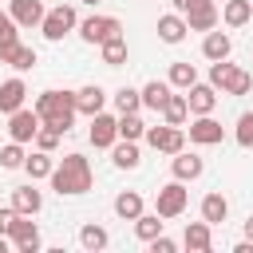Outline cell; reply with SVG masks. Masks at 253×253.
Instances as JSON below:
<instances>
[{
  "instance_id": "1",
  "label": "cell",
  "mask_w": 253,
  "mask_h": 253,
  "mask_svg": "<svg viewBox=\"0 0 253 253\" xmlns=\"http://www.w3.org/2000/svg\"><path fill=\"white\" fill-rule=\"evenodd\" d=\"M36 115H40L43 126H55L59 134H67L71 123H75V115H79L75 111V91H40Z\"/></svg>"
},
{
  "instance_id": "2",
  "label": "cell",
  "mask_w": 253,
  "mask_h": 253,
  "mask_svg": "<svg viewBox=\"0 0 253 253\" xmlns=\"http://www.w3.org/2000/svg\"><path fill=\"white\" fill-rule=\"evenodd\" d=\"M51 186L59 194H87L91 190V162L83 154H63L51 166Z\"/></svg>"
},
{
  "instance_id": "3",
  "label": "cell",
  "mask_w": 253,
  "mask_h": 253,
  "mask_svg": "<svg viewBox=\"0 0 253 253\" xmlns=\"http://www.w3.org/2000/svg\"><path fill=\"white\" fill-rule=\"evenodd\" d=\"M210 83L221 87V95H245V91L253 87V75L241 71V67H233V63H225V59H213V67H210Z\"/></svg>"
},
{
  "instance_id": "4",
  "label": "cell",
  "mask_w": 253,
  "mask_h": 253,
  "mask_svg": "<svg viewBox=\"0 0 253 253\" xmlns=\"http://www.w3.org/2000/svg\"><path fill=\"white\" fill-rule=\"evenodd\" d=\"M186 186H182V178H174V182H166L162 190H158V198H154V213L158 217H178L182 210H186Z\"/></svg>"
},
{
  "instance_id": "5",
  "label": "cell",
  "mask_w": 253,
  "mask_h": 253,
  "mask_svg": "<svg viewBox=\"0 0 253 253\" xmlns=\"http://www.w3.org/2000/svg\"><path fill=\"white\" fill-rule=\"evenodd\" d=\"M40 28H43V36H47V40H63V36L75 28V8H71V4H55L51 12H43Z\"/></svg>"
},
{
  "instance_id": "6",
  "label": "cell",
  "mask_w": 253,
  "mask_h": 253,
  "mask_svg": "<svg viewBox=\"0 0 253 253\" xmlns=\"http://www.w3.org/2000/svg\"><path fill=\"white\" fill-rule=\"evenodd\" d=\"M146 142H150L154 150H162V154H178V150L186 146V130L174 126V123H166V126H146Z\"/></svg>"
},
{
  "instance_id": "7",
  "label": "cell",
  "mask_w": 253,
  "mask_h": 253,
  "mask_svg": "<svg viewBox=\"0 0 253 253\" xmlns=\"http://www.w3.org/2000/svg\"><path fill=\"white\" fill-rule=\"evenodd\" d=\"M123 32V24L115 20V16H87L83 24H79V36L87 40V43H103V40H111V36H119Z\"/></svg>"
},
{
  "instance_id": "8",
  "label": "cell",
  "mask_w": 253,
  "mask_h": 253,
  "mask_svg": "<svg viewBox=\"0 0 253 253\" xmlns=\"http://www.w3.org/2000/svg\"><path fill=\"white\" fill-rule=\"evenodd\" d=\"M36 130H40V115H36V107H32V111L20 107V111L8 115V134H12V142H32Z\"/></svg>"
},
{
  "instance_id": "9",
  "label": "cell",
  "mask_w": 253,
  "mask_h": 253,
  "mask_svg": "<svg viewBox=\"0 0 253 253\" xmlns=\"http://www.w3.org/2000/svg\"><path fill=\"white\" fill-rule=\"evenodd\" d=\"M8 237H12V245H16L20 253H36V249H40V229H36V221H28V213H16Z\"/></svg>"
},
{
  "instance_id": "10",
  "label": "cell",
  "mask_w": 253,
  "mask_h": 253,
  "mask_svg": "<svg viewBox=\"0 0 253 253\" xmlns=\"http://www.w3.org/2000/svg\"><path fill=\"white\" fill-rule=\"evenodd\" d=\"M213 24H217V4H213V0H194V4L186 8V28L210 32Z\"/></svg>"
},
{
  "instance_id": "11",
  "label": "cell",
  "mask_w": 253,
  "mask_h": 253,
  "mask_svg": "<svg viewBox=\"0 0 253 253\" xmlns=\"http://www.w3.org/2000/svg\"><path fill=\"white\" fill-rule=\"evenodd\" d=\"M190 95H186V107L194 111V115H210L213 107H217V87L213 83H194V87H186Z\"/></svg>"
},
{
  "instance_id": "12",
  "label": "cell",
  "mask_w": 253,
  "mask_h": 253,
  "mask_svg": "<svg viewBox=\"0 0 253 253\" xmlns=\"http://www.w3.org/2000/svg\"><path fill=\"white\" fill-rule=\"evenodd\" d=\"M87 138L95 142V146H111L115 138H119V119L115 115H91V130H87Z\"/></svg>"
},
{
  "instance_id": "13",
  "label": "cell",
  "mask_w": 253,
  "mask_h": 253,
  "mask_svg": "<svg viewBox=\"0 0 253 253\" xmlns=\"http://www.w3.org/2000/svg\"><path fill=\"white\" fill-rule=\"evenodd\" d=\"M221 138H225V130H221V123H217V119H210V115H198V119L190 123V142L213 146V142H221Z\"/></svg>"
},
{
  "instance_id": "14",
  "label": "cell",
  "mask_w": 253,
  "mask_h": 253,
  "mask_svg": "<svg viewBox=\"0 0 253 253\" xmlns=\"http://www.w3.org/2000/svg\"><path fill=\"white\" fill-rule=\"evenodd\" d=\"M103 103H107V91H103L99 83H87V87L75 91V111H79V115H99Z\"/></svg>"
},
{
  "instance_id": "15",
  "label": "cell",
  "mask_w": 253,
  "mask_h": 253,
  "mask_svg": "<svg viewBox=\"0 0 253 253\" xmlns=\"http://www.w3.org/2000/svg\"><path fill=\"white\" fill-rule=\"evenodd\" d=\"M24 95H28V87H24V79H4L0 83V111L4 115H12V111H20L24 107Z\"/></svg>"
},
{
  "instance_id": "16",
  "label": "cell",
  "mask_w": 253,
  "mask_h": 253,
  "mask_svg": "<svg viewBox=\"0 0 253 253\" xmlns=\"http://www.w3.org/2000/svg\"><path fill=\"white\" fill-rule=\"evenodd\" d=\"M8 16H12L20 28H32V24H40V20H43V4H40V0H12Z\"/></svg>"
},
{
  "instance_id": "17",
  "label": "cell",
  "mask_w": 253,
  "mask_h": 253,
  "mask_svg": "<svg viewBox=\"0 0 253 253\" xmlns=\"http://www.w3.org/2000/svg\"><path fill=\"white\" fill-rule=\"evenodd\" d=\"M0 59H4V63H12L16 71H28V67L36 63V47H28V43H20V40H16V43L0 47Z\"/></svg>"
},
{
  "instance_id": "18",
  "label": "cell",
  "mask_w": 253,
  "mask_h": 253,
  "mask_svg": "<svg viewBox=\"0 0 253 253\" xmlns=\"http://www.w3.org/2000/svg\"><path fill=\"white\" fill-rule=\"evenodd\" d=\"M40 206H43V198H40V190L36 186H20V190H12V210L16 213H40Z\"/></svg>"
},
{
  "instance_id": "19",
  "label": "cell",
  "mask_w": 253,
  "mask_h": 253,
  "mask_svg": "<svg viewBox=\"0 0 253 253\" xmlns=\"http://www.w3.org/2000/svg\"><path fill=\"white\" fill-rule=\"evenodd\" d=\"M186 249H194V253H206L210 245H213V233H210V221H190L186 225Z\"/></svg>"
},
{
  "instance_id": "20",
  "label": "cell",
  "mask_w": 253,
  "mask_h": 253,
  "mask_svg": "<svg viewBox=\"0 0 253 253\" xmlns=\"http://www.w3.org/2000/svg\"><path fill=\"white\" fill-rule=\"evenodd\" d=\"M111 162H115L119 170H134L142 158H138V146H134L130 138H123V142H111Z\"/></svg>"
},
{
  "instance_id": "21",
  "label": "cell",
  "mask_w": 253,
  "mask_h": 253,
  "mask_svg": "<svg viewBox=\"0 0 253 253\" xmlns=\"http://www.w3.org/2000/svg\"><path fill=\"white\" fill-rule=\"evenodd\" d=\"M225 213H229V202H225V194H206L202 198V221H210V225H217V221H225Z\"/></svg>"
},
{
  "instance_id": "22",
  "label": "cell",
  "mask_w": 253,
  "mask_h": 253,
  "mask_svg": "<svg viewBox=\"0 0 253 253\" xmlns=\"http://www.w3.org/2000/svg\"><path fill=\"white\" fill-rule=\"evenodd\" d=\"M186 32H190V28H186V16H178V12H170V16H158V36H162L166 43H178Z\"/></svg>"
},
{
  "instance_id": "23",
  "label": "cell",
  "mask_w": 253,
  "mask_h": 253,
  "mask_svg": "<svg viewBox=\"0 0 253 253\" xmlns=\"http://www.w3.org/2000/svg\"><path fill=\"white\" fill-rule=\"evenodd\" d=\"M142 107H150V111H162L166 107V99H170V83H162V79H150L142 91Z\"/></svg>"
},
{
  "instance_id": "24",
  "label": "cell",
  "mask_w": 253,
  "mask_h": 253,
  "mask_svg": "<svg viewBox=\"0 0 253 253\" xmlns=\"http://www.w3.org/2000/svg\"><path fill=\"white\" fill-rule=\"evenodd\" d=\"M115 213H119L123 221H134V217L142 213V194H134V190H123V194L115 198Z\"/></svg>"
},
{
  "instance_id": "25",
  "label": "cell",
  "mask_w": 253,
  "mask_h": 253,
  "mask_svg": "<svg viewBox=\"0 0 253 253\" xmlns=\"http://www.w3.org/2000/svg\"><path fill=\"white\" fill-rule=\"evenodd\" d=\"M229 47H233V43H229L225 32H210V36L202 40V55H206V59H225Z\"/></svg>"
},
{
  "instance_id": "26",
  "label": "cell",
  "mask_w": 253,
  "mask_h": 253,
  "mask_svg": "<svg viewBox=\"0 0 253 253\" xmlns=\"http://www.w3.org/2000/svg\"><path fill=\"white\" fill-rule=\"evenodd\" d=\"M99 51H103V63H111V67L126 63V40H123V32H119V36H111V40H103V43H99Z\"/></svg>"
},
{
  "instance_id": "27",
  "label": "cell",
  "mask_w": 253,
  "mask_h": 253,
  "mask_svg": "<svg viewBox=\"0 0 253 253\" xmlns=\"http://www.w3.org/2000/svg\"><path fill=\"white\" fill-rule=\"evenodd\" d=\"M221 16H225V24H229V28H241V24H249L253 8H249V0H225Z\"/></svg>"
},
{
  "instance_id": "28",
  "label": "cell",
  "mask_w": 253,
  "mask_h": 253,
  "mask_svg": "<svg viewBox=\"0 0 253 253\" xmlns=\"http://www.w3.org/2000/svg\"><path fill=\"white\" fill-rule=\"evenodd\" d=\"M146 134V123L138 119V111H126V115H119V138H130V142H138Z\"/></svg>"
},
{
  "instance_id": "29",
  "label": "cell",
  "mask_w": 253,
  "mask_h": 253,
  "mask_svg": "<svg viewBox=\"0 0 253 253\" xmlns=\"http://www.w3.org/2000/svg\"><path fill=\"white\" fill-rule=\"evenodd\" d=\"M51 166H55L51 150H36L32 158H24V170H28L32 178H51Z\"/></svg>"
},
{
  "instance_id": "30",
  "label": "cell",
  "mask_w": 253,
  "mask_h": 253,
  "mask_svg": "<svg viewBox=\"0 0 253 253\" xmlns=\"http://www.w3.org/2000/svg\"><path fill=\"white\" fill-rule=\"evenodd\" d=\"M198 174H202V158H198V154L178 150V154H174V178H182V182H186V178H198Z\"/></svg>"
},
{
  "instance_id": "31",
  "label": "cell",
  "mask_w": 253,
  "mask_h": 253,
  "mask_svg": "<svg viewBox=\"0 0 253 253\" xmlns=\"http://www.w3.org/2000/svg\"><path fill=\"white\" fill-rule=\"evenodd\" d=\"M186 115H190L186 95H174V91H170V99H166V107H162V119H166V123H174V126H182V123H186Z\"/></svg>"
},
{
  "instance_id": "32",
  "label": "cell",
  "mask_w": 253,
  "mask_h": 253,
  "mask_svg": "<svg viewBox=\"0 0 253 253\" xmlns=\"http://www.w3.org/2000/svg\"><path fill=\"white\" fill-rule=\"evenodd\" d=\"M79 245L91 249V253L107 249V229H103V225H83V229H79Z\"/></svg>"
},
{
  "instance_id": "33",
  "label": "cell",
  "mask_w": 253,
  "mask_h": 253,
  "mask_svg": "<svg viewBox=\"0 0 253 253\" xmlns=\"http://www.w3.org/2000/svg\"><path fill=\"white\" fill-rule=\"evenodd\" d=\"M198 83V71H194V63H170V87H194Z\"/></svg>"
},
{
  "instance_id": "34",
  "label": "cell",
  "mask_w": 253,
  "mask_h": 253,
  "mask_svg": "<svg viewBox=\"0 0 253 253\" xmlns=\"http://www.w3.org/2000/svg\"><path fill=\"white\" fill-rule=\"evenodd\" d=\"M134 233H138L142 241L158 237V233H162V221H158V213H138V217H134Z\"/></svg>"
},
{
  "instance_id": "35",
  "label": "cell",
  "mask_w": 253,
  "mask_h": 253,
  "mask_svg": "<svg viewBox=\"0 0 253 253\" xmlns=\"http://www.w3.org/2000/svg\"><path fill=\"white\" fill-rule=\"evenodd\" d=\"M115 107H119V115L138 111V107H142V95H138L134 87H119V91H115Z\"/></svg>"
},
{
  "instance_id": "36",
  "label": "cell",
  "mask_w": 253,
  "mask_h": 253,
  "mask_svg": "<svg viewBox=\"0 0 253 253\" xmlns=\"http://www.w3.org/2000/svg\"><path fill=\"white\" fill-rule=\"evenodd\" d=\"M24 142H8V146H0V166L4 170H16V166H24Z\"/></svg>"
},
{
  "instance_id": "37",
  "label": "cell",
  "mask_w": 253,
  "mask_h": 253,
  "mask_svg": "<svg viewBox=\"0 0 253 253\" xmlns=\"http://www.w3.org/2000/svg\"><path fill=\"white\" fill-rule=\"evenodd\" d=\"M237 146H253V111H245L241 119H237Z\"/></svg>"
},
{
  "instance_id": "38",
  "label": "cell",
  "mask_w": 253,
  "mask_h": 253,
  "mask_svg": "<svg viewBox=\"0 0 253 253\" xmlns=\"http://www.w3.org/2000/svg\"><path fill=\"white\" fill-rule=\"evenodd\" d=\"M55 142H59V130L40 123V130H36V146H40V150H55Z\"/></svg>"
},
{
  "instance_id": "39",
  "label": "cell",
  "mask_w": 253,
  "mask_h": 253,
  "mask_svg": "<svg viewBox=\"0 0 253 253\" xmlns=\"http://www.w3.org/2000/svg\"><path fill=\"white\" fill-rule=\"evenodd\" d=\"M16 20L8 16V12H0V47H8V43H16Z\"/></svg>"
},
{
  "instance_id": "40",
  "label": "cell",
  "mask_w": 253,
  "mask_h": 253,
  "mask_svg": "<svg viewBox=\"0 0 253 253\" xmlns=\"http://www.w3.org/2000/svg\"><path fill=\"white\" fill-rule=\"evenodd\" d=\"M150 249H154V253H174V241H170L166 233H158V237H150Z\"/></svg>"
},
{
  "instance_id": "41",
  "label": "cell",
  "mask_w": 253,
  "mask_h": 253,
  "mask_svg": "<svg viewBox=\"0 0 253 253\" xmlns=\"http://www.w3.org/2000/svg\"><path fill=\"white\" fill-rule=\"evenodd\" d=\"M12 221H16V210H12V206H4V210H0V233H8V229H12Z\"/></svg>"
},
{
  "instance_id": "42",
  "label": "cell",
  "mask_w": 253,
  "mask_h": 253,
  "mask_svg": "<svg viewBox=\"0 0 253 253\" xmlns=\"http://www.w3.org/2000/svg\"><path fill=\"white\" fill-rule=\"evenodd\" d=\"M170 4H174V12H178V16H186V8H190L194 0H170Z\"/></svg>"
},
{
  "instance_id": "43",
  "label": "cell",
  "mask_w": 253,
  "mask_h": 253,
  "mask_svg": "<svg viewBox=\"0 0 253 253\" xmlns=\"http://www.w3.org/2000/svg\"><path fill=\"white\" fill-rule=\"evenodd\" d=\"M245 237H249V241H253V217H249V221H245Z\"/></svg>"
},
{
  "instance_id": "44",
  "label": "cell",
  "mask_w": 253,
  "mask_h": 253,
  "mask_svg": "<svg viewBox=\"0 0 253 253\" xmlns=\"http://www.w3.org/2000/svg\"><path fill=\"white\" fill-rule=\"evenodd\" d=\"M0 253H4V233H0Z\"/></svg>"
},
{
  "instance_id": "45",
  "label": "cell",
  "mask_w": 253,
  "mask_h": 253,
  "mask_svg": "<svg viewBox=\"0 0 253 253\" xmlns=\"http://www.w3.org/2000/svg\"><path fill=\"white\" fill-rule=\"evenodd\" d=\"M83 4H99V0H83Z\"/></svg>"
},
{
  "instance_id": "46",
  "label": "cell",
  "mask_w": 253,
  "mask_h": 253,
  "mask_svg": "<svg viewBox=\"0 0 253 253\" xmlns=\"http://www.w3.org/2000/svg\"><path fill=\"white\" fill-rule=\"evenodd\" d=\"M249 8H253V0H249Z\"/></svg>"
}]
</instances>
